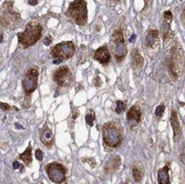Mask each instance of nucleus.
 Listing matches in <instances>:
<instances>
[{"mask_svg": "<svg viewBox=\"0 0 185 184\" xmlns=\"http://www.w3.org/2000/svg\"><path fill=\"white\" fill-rule=\"evenodd\" d=\"M84 161H88V162H90V163H89V164H90L91 166H94V165H95L94 160H90V159H84Z\"/></svg>", "mask_w": 185, "mask_h": 184, "instance_id": "obj_31", "label": "nucleus"}, {"mask_svg": "<svg viewBox=\"0 0 185 184\" xmlns=\"http://www.w3.org/2000/svg\"><path fill=\"white\" fill-rule=\"evenodd\" d=\"M40 140L48 148H51L53 146V133L48 125H44L42 128L41 132H40Z\"/></svg>", "mask_w": 185, "mask_h": 184, "instance_id": "obj_11", "label": "nucleus"}, {"mask_svg": "<svg viewBox=\"0 0 185 184\" xmlns=\"http://www.w3.org/2000/svg\"><path fill=\"white\" fill-rule=\"evenodd\" d=\"M158 40V31L156 29H150L146 33L145 40H144V46L146 48H152L155 46V43Z\"/></svg>", "mask_w": 185, "mask_h": 184, "instance_id": "obj_14", "label": "nucleus"}, {"mask_svg": "<svg viewBox=\"0 0 185 184\" xmlns=\"http://www.w3.org/2000/svg\"><path fill=\"white\" fill-rule=\"evenodd\" d=\"M183 64H184V58H183V51L181 47L174 46L171 50V59L168 62V72L170 75L176 80L183 71Z\"/></svg>", "mask_w": 185, "mask_h": 184, "instance_id": "obj_4", "label": "nucleus"}, {"mask_svg": "<svg viewBox=\"0 0 185 184\" xmlns=\"http://www.w3.org/2000/svg\"><path fill=\"white\" fill-rule=\"evenodd\" d=\"M171 126L173 129L174 139H175V141H178V135L181 134V125H180V121H178V113H176L175 110H173V111H172V114H171Z\"/></svg>", "mask_w": 185, "mask_h": 184, "instance_id": "obj_15", "label": "nucleus"}, {"mask_svg": "<svg viewBox=\"0 0 185 184\" xmlns=\"http://www.w3.org/2000/svg\"><path fill=\"white\" fill-rule=\"evenodd\" d=\"M120 164H121V157H120L119 155H117V156L112 157V159L105 164L104 172L105 173L115 172V171L120 167Z\"/></svg>", "mask_w": 185, "mask_h": 184, "instance_id": "obj_16", "label": "nucleus"}, {"mask_svg": "<svg viewBox=\"0 0 185 184\" xmlns=\"http://www.w3.org/2000/svg\"><path fill=\"white\" fill-rule=\"evenodd\" d=\"M145 3H146V6H145V9H146V8L150 6V3H151V0H145Z\"/></svg>", "mask_w": 185, "mask_h": 184, "instance_id": "obj_33", "label": "nucleus"}, {"mask_svg": "<svg viewBox=\"0 0 185 184\" xmlns=\"http://www.w3.org/2000/svg\"><path fill=\"white\" fill-rule=\"evenodd\" d=\"M42 36V27L38 21L28 22L24 31L18 33V41L23 48H29L36 44Z\"/></svg>", "mask_w": 185, "mask_h": 184, "instance_id": "obj_1", "label": "nucleus"}, {"mask_svg": "<svg viewBox=\"0 0 185 184\" xmlns=\"http://www.w3.org/2000/svg\"><path fill=\"white\" fill-rule=\"evenodd\" d=\"M164 109H165V105H164V104H160L155 110V115L158 116V118H161L164 113Z\"/></svg>", "mask_w": 185, "mask_h": 184, "instance_id": "obj_24", "label": "nucleus"}, {"mask_svg": "<svg viewBox=\"0 0 185 184\" xmlns=\"http://www.w3.org/2000/svg\"><path fill=\"white\" fill-rule=\"evenodd\" d=\"M112 42H113V51L117 61L121 62L127 56V44L124 41V37L121 29H115L112 33Z\"/></svg>", "mask_w": 185, "mask_h": 184, "instance_id": "obj_6", "label": "nucleus"}, {"mask_svg": "<svg viewBox=\"0 0 185 184\" xmlns=\"http://www.w3.org/2000/svg\"><path fill=\"white\" fill-rule=\"evenodd\" d=\"M141 116H142V112H141V110H140V108L137 107V105H133V107L128 111V114H127L128 121H129L130 123H134V124L139 123V122L141 121Z\"/></svg>", "mask_w": 185, "mask_h": 184, "instance_id": "obj_13", "label": "nucleus"}, {"mask_svg": "<svg viewBox=\"0 0 185 184\" xmlns=\"http://www.w3.org/2000/svg\"><path fill=\"white\" fill-rule=\"evenodd\" d=\"M38 78H39V70L36 67H31L27 70L22 80V87L26 95H31L38 87Z\"/></svg>", "mask_w": 185, "mask_h": 184, "instance_id": "obj_9", "label": "nucleus"}, {"mask_svg": "<svg viewBox=\"0 0 185 184\" xmlns=\"http://www.w3.org/2000/svg\"><path fill=\"white\" fill-rule=\"evenodd\" d=\"M94 82H95V85H97V87H100V85H101V80H100V78H99V77L95 78Z\"/></svg>", "mask_w": 185, "mask_h": 184, "instance_id": "obj_28", "label": "nucleus"}, {"mask_svg": "<svg viewBox=\"0 0 185 184\" xmlns=\"http://www.w3.org/2000/svg\"><path fill=\"white\" fill-rule=\"evenodd\" d=\"M135 38H137V36H134V34H133V36L131 37V39H130V41H131V42H133L134 40H135Z\"/></svg>", "mask_w": 185, "mask_h": 184, "instance_id": "obj_34", "label": "nucleus"}, {"mask_svg": "<svg viewBox=\"0 0 185 184\" xmlns=\"http://www.w3.org/2000/svg\"><path fill=\"white\" fill-rule=\"evenodd\" d=\"M68 15L79 26H84L88 21V9L84 0H74L69 5Z\"/></svg>", "mask_w": 185, "mask_h": 184, "instance_id": "obj_3", "label": "nucleus"}, {"mask_svg": "<svg viewBox=\"0 0 185 184\" xmlns=\"http://www.w3.org/2000/svg\"><path fill=\"white\" fill-rule=\"evenodd\" d=\"M168 166L165 165L164 167L158 170V184H170L171 179H170V172H168Z\"/></svg>", "mask_w": 185, "mask_h": 184, "instance_id": "obj_18", "label": "nucleus"}, {"mask_svg": "<svg viewBox=\"0 0 185 184\" xmlns=\"http://www.w3.org/2000/svg\"><path fill=\"white\" fill-rule=\"evenodd\" d=\"M127 110V103L123 101H117V104H115V112L117 113H122Z\"/></svg>", "mask_w": 185, "mask_h": 184, "instance_id": "obj_22", "label": "nucleus"}, {"mask_svg": "<svg viewBox=\"0 0 185 184\" xmlns=\"http://www.w3.org/2000/svg\"><path fill=\"white\" fill-rule=\"evenodd\" d=\"M0 108H1V110L2 111H10V110H13V111H18V109L16 107H11V105H9L8 103H5V102H1V105H0Z\"/></svg>", "mask_w": 185, "mask_h": 184, "instance_id": "obj_23", "label": "nucleus"}, {"mask_svg": "<svg viewBox=\"0 0 185 184\" xmlns=\"http://www.w3.org/2000/svg\"><path fill=\"white\" fill-rule=\"evenodd\" d=\"M46 172L48 174L49 180L56 184H61L66 181L67 170L61 163L52 162L46 166Z\"/></svg>", "mask_w": 185, "mask_h": 184, "instance_id": "obj_7", "label": "nucleus"}, {"mask_svg": "<svg viewBox=\"0 0 185 184\" xmlns=\"http://www.w3.org/2000/svg\"><path fill=\"white\" fill-rule=\"evenodd\" d=\"M94 58L97 61H99L102 64H108L111 60V56H110L109 49L105 46L100 47L97 51L94 52Z\"/></svg>", "mask_w": 185, "mask_h": 184, "instance_id": "obj_12", "label": "nucleus"}, {"mask_svg": "<svg viewBox=\"0 0 185 184\" xmlns=\"http://www.w3.org/2000/svg\"><path fill=\"white\" fill-rule=\"evenodd\" d=\"M16 126H17V129H23L21 125H19V124H18V123H16Z\"/></svg>", "mask_w": 185, "mask_h": 184, "instance_id": "obj_36", "label": "nucleus"}, {"mask_svg": "<svg viewBox=\"0 0 185 184\" xmlns=\"http://www.w3.org/2000/svg\"><path fill=\"white\" fill-rule=\"evenodd\" d=\"M31 152H32V148H31V146L29 144V146L26 149V151H24L23 153H21V154H19V159L21 161H23L26 165H30L32 163V154H31Z\"/></svg>", "mask_w": 185, "mask_h": 184, "instance_id": "obj_19", "label": "nucleus"}, {"mask_svg": "<svg viewBox=\"0 0 185 184\" xmlns=\"http://www.w3.org/2000/svg\"><path fill=\"white\" fill-rule=\"evenodd\" d=\"M132 174H133L134 181L135 182H141L142 177H143V171H142L141 166L139 164H134L132 167Z\"/></svg>", "mask_w": 185, "mask_h": 184, "instance_id": "obj_20", "label": "nucleus"}, {"mask_svg": "<svg viewBox=\"0 0 185 184\" xmlns=\"http://www.w3.org/2000/svg\"><path fill=\"white\" fill-rule=\"evenodd\" d=\"M36 157L38 161H42L43 159V154H42V151L41 150H37L36 151Z\"/></svg>", "mask_w": 185, "mask_h": 184, "instance_id": "obj_25", "label": "nucleus"}, {"mask_svg": "<svg viewBox=\"0 0 185 184\" xmlns=\"http://www.w3.org/2000/svg\"><path fill=\"white\" fill-rule=\"evenodd\" d=\"M50 42H51V37L50 36H48V37H46V40H44V44H50Z\"/></svg>", "mask_w": 185, "mask_h": 184, "instance_id": "obj_27", "label": "nucleus"}, {"mask_svg": "<svg viewBox=\"0 0 185 184\" xmlns=\"http://www.w3.org/2000/svg\"><path fill=\"white\" fill-rule=\"evenodd\" d=\"M12 166H13V169H21V164H20L19 162H17V161H15L13 162V164H12Z\"/></svg>", "mask_w": 185, "mask_h": 184, "instance_id": "obj_26", "label": "nucleus"}, {"mask_svg": "<svg viewBox=\"0 0 185 184\" xmlns=\"http://www.w3.org/2000/svg\"><path fill=\"white\" fill-rule=\"evenodd\" d=\"M21 23V17L17 11L12 9V1L3 3L1 12V26L8 29H13Z\"/></svg>", "mask_w": 185, "mask_h": 184, "instance_id": "obj_5", "label": "nucleus"}, {"mask_svg": "<svg viewBox=\"0 0 185 184\" xmlns=\"http://www.w3.org/2000/svg\"><path fill=\"white\" fill-rule=\"evenodd\" d=\"M38 1H39V0H28V3L31 6H36L37 3H38Z\"/></svg>", "mask_w": 185, "mask_h": 184, "instance_id": "obj_29", "label": "nucleus"}, {"mask_svg": "<svg viewBox=\"0 0 185 184\" xmlns=\"http://www.w3.org/2000/svg\"><path fill=\"white\" fill-rule=\"evenodd\" d=\"M53 80L59 87H68L70 84L72 78H71V72L68 67H60L57 69L53 74Z\"/></svg>", "mask_w": 185, "mask_h": 184, "instance_id": "obj_10", "label": "nucleus"}, {"mask_svg": "<svg viewBox=\"0 0 185 184\" xmlns=\"http://www.w3.org/2000/svg\"><path fill=\"white\" fill-rule=\"evenodd\" d=\"M182 23H183V26L185 27V8L182 12Z\"/></svg>", "mask_w": 185, "mask_h": 184, "instance_id": "obj_30", "label": "nucleus"}, {"mask_svg": "<svg viewBox=\"0 0 185 184\" xmlns=\"http://www.w3.org/2000/svg\"><path fill=\"white\" fill-rule=\"evenodd\" d=\"M131 64L134 69H140L142 68V65L144 64V59L143 57L140 54L138 49H134L132 51V56H131Z\"/></svg>", "mask_w": 185, "mask_h": 184, "instance_id": "obj_17", "label": "nucleus"}, {"mask_svg": "<svg viewBox=\"0 0 185 184\" xmlns=\"http://www.w3.org/2000/svg\"><path fill=\"white\" fill-rule=\"evenodd\" d=\"M73 111H74V114H72V119H73V121H74V120H76V118L78 116L79 113H78V110H77V109H74Z\"/></svg>", "mask_w": 185, "mask_h": 184, "instance_id": "obj_32", "label": "nucleus"}, {"mask_svg": "<svg viewBox=\"0 0 185 184\" xmlns=\"http://www.w3.org/2000/svg\"><path fill=\"white\" fill-rule=\"evenodd\" d=\"M94 120H95V113L93 110H89L87 112V115H85V122L89 126H92L94 124Z\"/></svg>", "mask_w": 185, "mask_h": 184, "instance_id": "obj_21", "label": "nucleus"}, {"mask_svg": "<svg viewBox=\"0 0 185 184\" xmlns=\"http://www.w3.org/2000/svg\"><path fill=\"white\" fill-rule=\"evenodd\" d=\"M112 1V5H114V3H119L120 0H111Z\"/></svg>", "mask_w": 185, "mask_h": 184, "instance_id": "obj_35", "label": "nucleus"}, {"mask_svg": "<svg viewBox=\"0 0 185 184\" xmlns=\"http://www.w3.org/2000/svg\"><path fill=\"white\" fill-rule=\"evenodd\" d=\"M74 52H76V46L72 41L60 42V43L56 44L51 50L52 56L54 58L61 59V60L70 59L71 57H73Z\"/></svg>", "mask_w": 185, "mask_h": 184, "instance_id": "obj_8", "label": "nucleus"}, {"mask_svg": "<svg viewBox=\"0 0 185 184\" xmlns=\"http://www.w3.org/2000/svg\"><path fill=\"white\" fill-rule=\"evenodd\" d=\"M122 132L114 122H109L103 126V142L110 148H118L122 143Z\"/></svg>", "mask_w": 185, "mask_h": 184, "instance_id": "obj_2", "label": "nucleus"}]
</instances>
